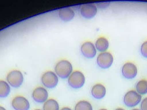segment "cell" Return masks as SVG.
Segmentation results:
<instances>
[{"instance_id": "603a6c76", "label": "cell", "mask_w": 147, "mask_h": 110, "mask_svg": "<svg viewBox=\"0 0 147 110\" xmlns=\"http://www.w3.org/2000/svg\"><path fill=\"white\" fill-rule=\"evenodd\" d=\"M0 110H7L4 107L0 105Z\"/></svg>"}, {"instance_id": "5bb4252c", "label": "cell", "mask_w": 147, "mask_h": 110, "mask_svg": "<svg viewBox=\"0 0 147 110\" xmlns=\"http://www.w3.org/2000/svg\"><path fill=\"white\" fill-rule=\"evenodd\" d=\"M95 48L98 51L105 52L109 47V42L104 37H100L98 38L95 42Z\"/></svg>"}, {"instance_id": "9a60e30c", "label": "cell", "mask_w": 147, "mask_h": 110, "mask_svg": "<svg viewBox=\"0 0 147 110\" xmlns=\"http://www.w3.org/2000/svg\"><path fill=\"white\" fill-rule=\"evenodd\" d=\"M9 84L4 80H0V98H5L10 93Z\"/></svg>"}, {"instance_id": "4316f807", "label": "cell", "mask_w": 147, "mask_h": 110, "mask_svg": "<svg viewBox=\"0 0 147 110\" xmlns=\"http://www.w3.org/2000/svg\"><path fill=\"white\" fill-rule=\"evenodd\" d=\"M34 110H42V109H35Z\"/></svg>"}, {"instance_id": "9c48e42d", "label": "cell", "mask_w": 147, "mask_h": 110, "mask_svg": "<svg viewBox=\"0 0 147 110\" xmlns=\"http://www.w3.org/2000/svg\"><path fill=\"white\" fill-rule=\"evenodd\" d=\"M138 73L137 66L134 63L127 62L124 65L122 68V74L127 79H132L136 77Z\"/></svg>"}, {"instance_id": "277c9868", "label": "cell", "mask_w": 147, "mask_h": 110, "mask_svg": "<svg viewBox=\"0 0 147 110\" xmlns=\"http://www.w3.org/2000/svg\"><path fill=\"white\" fill-rule=\"evenodd\" d=\"M41 81L45 87L53 89L57 85L58 77L55 73L51 71H48L42 75L41 77Z\"/></svg>"}, {"instance_id": "2e32d148", "label": "cell", "mask_w": 147, "mask_h": 110, "mask_svg": "<svg viewBox=\"0 0 147 110\" xmlns=\"http://www.w3.org/2000/svg\"><path fill=\"white\" fill-rule=\"evenodd\" d=\"M43 110H59V104L54 99H48L43 104Z\"/></svg>"}, {"instance_id": "e0dca14e", "label": "cell", "mask_w": 147, "mask_h": 110, "mask_svg": "<svg viewBox=\"0 0 147 110\" xmlns=\"http://www.w3.org/2000/svg\"><path fill=\"white\" fill-rule=\"evenodd\" d=\"M136 91L140 95L147 94V80H141L136 85Z\"/></svg>"}, {"instance_id": "ac0fdd59", "label": "cell", "mask_w": 147, "mask_h": 110, "mask_svg": "<svg viewBox=\"0 0 147 110\" xmlns=\"http://www.w3.org/2000/svg\"><path fill=\"white\" fill-rule=\"evenodd\" d=\"M74 110H93V108L90 102L85 100H81L76 104Z\"/></svg>"}, {"instance_id": "4fadbf2b", "label": "cell", "mask_w": 147, "mask_h": 110, "mask_svg": "<svg viewBox=\"0 0 147 110\" xmlns=\"http://www.w3.org/2000/svg\"><path fill=\"white\" fill-rule=\"evenodd\" d=\"M59 17L64 21L68 22L71 21L75 17V12L69 7L61 8L58 11Z\"/></svg>"}, {"instance_id": "8992f818", "label": "cell", "mask_w": 147, "mask_h": 110, "mask_svg": "<svg viewBox=\"0 0 147 110\" xmlns=\"http://www.w3.org/2000/svg\"><path fill=\"white\" fill-rule=\"evenodd\" d=\"M114 61V57L112 54L105 52L100 53L97 57L96 62L98 66L102 69H106L111 66Z\"/></svg>"}, {"instance_id": "cb8c5ba5", "label": "cell", "mask_w": 147, "mask_h": 110, "mask_svg": "<svg viewBox=\"0 0 147 110\" xmlns=\"http://www.w3.org/2000/svg\"><path fill=\"white\" fill-rule=\"evenodd\" d=\"M115 110H125L124 109H123V108H117V109H115Z\"/></svg>"}, {"instance_id": "3957f363", "label": "cell", "mask_w": 147, "mask_h": 110, "mask_svg": "<svg viewBox=\"0 0 147 110\" xmlns=\"http://www.w3.org/2000/svg\"><path fill=\"white\" fill-rule=\"evenodd\" d=\"M24 76L21 71L18 70H12L7 76V83L11 86L18 88L20 87L24 81Z\"/></svg>"}, {"instance_id": "30bf717a", "label": "cell", "mask_w": 147, "mask_h": 110, "mask_svg": "<svg viewBox=\"0 0 147 110\" xmlns=\"http://www.w3.org/2000/svg\"><path fill=\"white\" fill-rule=\"evenodd\" d=\"M32 97L36 103H44L48 100V93L44 87H38L33 90Z\"/></svg>"}, {"instance_id": "d4e9b609", "label": "cell", "mask_w": 147, "mask_h": 110, "mask_svg": "<svg viewBox=\"0 0 147 110\" xmlns=\"http://www.w3.org/2000/svg\"><path fill=\"white\" fill-rule=\"evenodd\" d=\"M132 110H141V109H139L138 108H134V109H132Z\"/></svg>"}, {"instance_id": "6da1fadb", "label": "cell", "mask_w": 147, "mask_h": 110, "mask_svg": "<svg viewBox=\"0 0 147 110\" xmlns=\"http://www.w3.org/2000/svg\"><path fill=\"white\" fill-rule=\"evenodd\" d=\"M72 65L67 60H61L56 64L55 71L56 75L62 79L68 78L72 73Z\"/></svg>"}, {"instance_id": "ffe728a7", "label": "cell", "mask_w": 147, "mask_h": 110, "mask_svg": "<svg viewBox=\"0 0 147 110\" xmlns=\"http://www.w3.org/2000/svg\"><path fill=\"white\" fill-rule=\"evenodd\" d=\"M110 4L109 2H101V3H96V5L99 8L104 9L107 7H108Z\"/></svg>"}, {"instance_id": "5b68a950", "label": "cell", "mask_w": 147, "mask_h": 110, "mask_svg": "<svg viewBox=\"0 0 147 110\" xmlns=\"http://www.w3.org/2000/svg\"><path fill=\"white\" fill-rule=\"evenodd\" d=\"M142 100L141 95L136 91L130 90L124 97V103L127 107H134L140 104Z\"/></svg>"}, {"instance_id": "7a4b0ae2", "label": "cell", "mask_w": 147, "mask_h": 110, "mask_svg": "<svg viewBox=\"0 0 147 110\" xmlns=\"http://www.w3.org/2000/svg\"><path fill=\"white\" fill-rule=\"evenodd\" d=\"M85 77L83 73L80 71H73L68 79V84L73 89L81 88L85 84Z\"/></svg>"}, {"instance_id": "52a82bcc", "label": "cell", "mask_w": 147, "mask_h": 110, "mask_svg": "<svg viewBox=\"0 0 147 110\" xmlns=\"http://www.w3.org/2000/svg\"><path fill=\"white\" fill-rule=\"evenodd\" d=\"M11 105L15 110H29L30 104L29 101L21 95H17L11 101Z\"/></svg>"}, {"instance_id": "ba28073f", "label": "cell", "mask_w": 147, "mask_h": 110, "mask_svg": "<svg viewBox=\"0 0 147 110\" xmlns=\"http://www.w3.org/2000/svg\"><path fill=\"white\" fill-rule=\"evenodd\" d=\"M80 13L84 18L91 19L97 13V7L95 4L92 3L83 4L80 8Z\"/></svg>"}, {"instance_id": "7c38bea8", "label": "cell", "mask_w": 147, "mask_h": 110, "mask_svg": "<svg viewBox=\"0 0 147 110\" xmlns=\"http://www.w3.org/2000/svg\"><path fill=\"white\" fill-rule=\"evenodd\" d=\"M91 94L97 100H101L106 94V88L101 84H96L91 89Z\"/></svg>"}, {"instance_id": "44dd1931", "label": "cell", "mask_w": 147, "mask_h": 110, "mask_svg": "<svg viewBox=\"0 0 147 110\" xmlns=\"http://www.w3.org/2000/svg\"><path fill=\"white\" fill-rule=\"evenodd\" d=\"M141 110H147V97L144 99L141 103Z\"/></svg>"}, {"instance_id": "7402d4cb", "label": "cell", "mask_w": 147, "mask_h": 110, "mask_svg": "<svg viewBox=\"0 0 147 110\" xmlns=\"http://www.w3.org/2000/svg\"><path fill=\"white\" fill-rule=\"evenodd\" d=\"M60 110H72V109H71L69 107H63V108H61Z\"/></svg>"}, {"instance_id": "d6986e66", "label": "cell", "mask_w": 147, "mask_h": 110, "mask_svg": "<svg viewBox=\"0 0 147 110\" xmlns=\"http://www.w3.org/2000/svg\"><path fill=\"white\" fill-rule=\"evenodd\" d=\"M141 53L142 56L147 58V41L142 44L141 47Z\"/></svg>"}, {"instance_id": "8fae6325", "label": "cell", "mask_w": 147, "mask_h": 110, "mask_svg": "<svg viewBox=\"0 0 147 110\" xmlns=\"http://www.w3.org/2000/svg\"><path fill=\"white\" fill-rule=\"evenodd\" d=\"M81 51L82 54L87 58L92 59L96 54V49L95 45L91 42H84L81 47Z\"/></svg>"}, {"instance_id": "484cf974", "label": "cell", "mask_w": 147, "mask_h": 110, "mask_svg": "<svg viewBox=\"0 0 147 110\" xmlns=\"http://www.w3.org/2000/svg\"><path fill=\"white\" fill-rule=\"evenodd\" d=\"M100 110H108V109H104V108H103V109H100Z\"/></svg>"}]
</instances>
